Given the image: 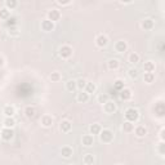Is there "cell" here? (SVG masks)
I'll list each match as a JSON object with an SVG mask.
<instances>
[{
    "instance_id": "obj_40",
    "label": "cell",
    "mask_w": 165,
    "mask_h": 165,
    "mask_svg": "<svg viewBox=\"0 0 165 165\" xmlns=\"http://www.w3.org/2000/svg\"><path fill=\"white\" fill-rule=\"evenodd\" d=\"M9 34L10 35H18V30L14 26V27H9Z\"/></svg>"
},
{
    "instance_id": "obj_12",
    "label": "cell",
    "mask_w": 165,
    "mask_h": 165,
    "mask_svg": "<svg viewBox=\"0 0 165 165\" xmlns=\"http://www.w3.org/2000/svg\"><path fill=\"white\" fill-rule=\"evenodd\" d=\"M71 123L68 120H63V121H61V125H59V128H61V130H62L63 133H67V132H70L71 130Z\"/></svg>"
},
{
    "instance_id": "obj_27",
    "label": "cell",
    "mask_w": 165,
    "mask_h": 165,
    "mask_svg": "<svg viewBox=\"0 0 165 165\" xmlns=\"http://www.w3.org/2000/svg\"><path fill=\"white\" fill-rule=\"evenodd\" d=\"M124 89V81L123 80H116L114 82V90H116V92H120V90Z\"/></svg>"
},
{
    "instance_id": "obj_38",
    "label": "cell",
    "mask_w": 165,
    "mask_h": 165,
    "mask_svg": "<svg viewBox=\"0 0 165 165\" xmlns=\"http://www.w3.org/2000/svg\"><path fill=\"white\" fill-rule=\"evenodd\" d=\"M107 101H108V95H107V94L98 95V102H99V103H102V105H103V103H106Z\"/></svg>"
},
{
    "instance_id": "obj_19",
    "label": "cell",
    "mask_w": 165,
    "mask_h": 165,
    "mask_svg": "<svg viewBox=\"0 0 165 165\" xmlns=\"http://www.w3.org/2000/svg\"><path fill=\"white\" fill-rule=\"evenodd\" d=\"M107 66H108L110 70H118V68H119V61L115 59V58H112V59H110L107 62Z\"/></svg>"
},
{
    "instance_id": "obj_36",
    "label": "cell",
    "mask_w": 165,
    "mask_h": 165,
    "mask_svg": "<svg viewBox=\"0 0 165 165\" xmlns=\"http://www.w3.org/2000/svg\"><path fill=\"white\" fill-rule=\"evenodd\" d=\"M86 85V81L84 79H79L76 81V88H80V89H84Z\"/></svg>"
},
{
    "instance_id": "obj_13",
    "label": "cell",
    "mask_w": 165,
    "mask_h": 165,
    "mask_svg": "<svg viewBox=\"0 0 165 165\" xmlns=\"http://www.w3.org/2000/svg\"><path fill=\"white\" fill-rule=\"evenodd\" d=\"M127 48H128L127 43L123 41V40H120V41H118L115 44V49H116V52H119V53H123V52H125V50H127Z\"/></svg>"
},
{
    "instance_id": "obj_6",
    "label": "cell",
    "mask_w": 165,
    "mask_h": 165,
    "mask_svg": "<svg viewBox=\"0 0 165 165\" xmlns=\"http://www.w3.org/2000/svg\"><path fill=\"white\" fill-rule=\"evenodd\" d=\"M107 43H108V39H107L106 35H98L97 39H95V44H97L99 48L106 46V45H107Z\"/></svg>"
},
{
    "instance_id": "obj_17",
    "label": "cell",
    "mask_w": 165,
    "mask_h": 165,
    "mask_svg": "<svg viewBox=\"0 0 165 165\" xmlns=\"http://www.w3.org/2000/svg\"><path fill=\"white\" fill-rule=\"evenodd\" d=\"M143 68H145L146 72H154L155 71V63L152 61H147V62H145V64H143Z\"/></svg>"
},
{
    "instance_id": "obj_2",
    "label": "cell",
    "mask_w": 165,
    "mask_h": 165,
    "mask_svg": "<svg viewBox=\"0 0 165 165\" xmlns=\"http://www.w3.org/2000/svg\"><path fill=\"white\" fill-rule=\"evenodd\" d=\"M99 138H101L102 142L108 143L114 140V133H112L110 129H103V130H101V133H99Z\"/></svg>"
},
{
    "instance_id": "obj_29",
    "label": "cell",
    "mask_w": 165,
    "mask_h": 165,
    "mask_svg": "<svg viewBox=\"0 0 165 165\" xmlns=\"http://www.w3.org/2000/svg\"><path fill=\"white\" fill-rule=\"evenodd\" d=\"M14 124H16V121L13 118H7L5 120H4V125H5V128H13L14 127Z\"/></svg>"
},
{
    "instance_id": "obj_10",
    "label": "cell",
    "mask_w": 165,
    "mask_h": 165,
    "mask_svg": "<svg viewBox=\"0 0 165 165\" xmlns=\"http://www.w3.org/2000/svg\"><path fill=\"white\" fill-rule=\"evenodd\" d=\"M142 28L143 30H152L154 28V21L151 18H146L142 21Z\"/></svg>"
},
{
    "instance_id": "obj_30",
    "label": "cell",
    "mask_w": 165,
    "mask_h": 165,
    "mask_svg": "<svg viewBox=\"0 0 165 165\" xmlns=\"http://www.w3.org/2000/svg\"><path fill=\"white\" fill-rule=\"evenodd\" d=\"M129 62L132 63V64H136L140 62V56H138L137 53H132L129 56Z\"/></svg>"
},
{
    "instance_id": "obj_31",
    "label": "cell",
    "mask_w": 165,
    "mask_h": 165,
    "mask_svg": "<svg viewBox=\"0 0 165 165\" xmlns=\"http://www.w3.org/2000/svg\"><path fill=\"white\" fill-rule=\"evenodd\" d=\"M123 130H124V132H132V130H134V125H133V123L125 121V123L123 124Z\"/></svg>"
},
{
    "instance_id": "obj_41",
    "label": "cell",
    "mask_w": 165,
    "mask_h": 165,
    "mask_svg": "<svg viewBox=\"0 0 165 165\" xmlns=\"http://www.w3.org/2000/svg\"><path fill=\"white\" fill-rule=\"evenodd\" d=\"M57 3H58V4H61V5H67V4H70L71 2H70V0H66V2H62V0H58Z\"/></svg>"
},
{
    "instance_id": "obj_34",
    "label": "cell",
    "mask_w": 165,
    "mask_h": 165,
    "mask_svg": "<svg viewBox=\"0 0 165 165\" xmlns=\"http://www.w3.org/2000/svg\"><path fill=\"white\" fill-rule=\"evenodd\" d=\"M17 25V18L16 17H9V18L7 20V26L8 27H14Z\"/></svg>"
},
{
    "instance_id": "obj_28",
    "label": "cell",
    "mask_w": 165,
    "mask_h": 165,
    "mask_svg": "<svg viewBox=\"0 0 165 165\" xmlns=\"http://www.w3.org/2000/svg\"><path fill=\"white\" fill-rule=\"evenodd\" d=\"M84 163H85L86 165H92V164L94 163V156H93V154H86V155L84 156Z\"/></svg>"
},
{
    "instance_id": "obj_9",
    "label": "cell",
    "mask_w": 165,
    "mask_h": 165,
    "mask_svg": "<svg viewBox=\"0 0 165 165\" xmlns=\"http://www.w3.org/2000/svg\"><path fill=\"white\" fill-rule=\"evenodd\" d=\"M41 28L44 30V31H52V30L54 28V23L49 20H44L41 22Z\"/></svg>"
},
{
    "instance_id": "obj_35",
    "label": "cell",
    "mask_w": 165,
    "mask_h": 165,
    "mask_svg": "<svg viewBox=\"0 0 165 165\" xmlns=\"http://www.w3.org/2000/svg\"><path fill=\"white\" fill-rule=\"evenodd\" d=\"M59 79H61V74L59 72H52V75H50V80L52 81H59Z\"/></svg>"
},
{
    "instance_id": "obj_33",
    "label": "cell",
    "mask_w": 165,
    "mask_h": 165,
    "mask_svg": "<svg viewBox=\"0 0 165 165\" xmlns=\"http://www.w3.org/2000/svg\"><path fill=\"white\" fill-rule=\"evenodd\" d=\"M16 5H17V2L16 0H7L5 2V8L7 9H13V8H16Z\"/></svg>"
},
{
    "instance_id": "obj_26",
    "label": "cell",
    "mask_w": 165,
    "mask_h": 165,
    "mask_svg": "<svg viewBox=\"0 0 165 165\" xmlns=\"http://www.w3.org/2000/svg\"><path fill=\"white\" fill-rule=\"evenodd\" d=\"M95 92V84L94 82H86V85H85V93H94Z\"/></svg>"
},
{
    "instance_id": "obj_22",
    "label": "cell",
    "mask_w": 165,
    "mask_h": 165,
    "mask_svg": "<svg viewBox=\"0 0 165 165\" xmlns=\"http://www.w3.org/2000/svg\"><path fill=\"white\" fill-rule=\"evenodd\" d=\"M89 130H90V134H93V136H94V134H99V133H101V125H99V124H92V125H90V128H89Z\"/></svg>"
},
{
    "instance_id": "obj_42",
    "label": "cell",
    "mask_w": 165,
    "mask_h": 165,
    "mask_svg": "<svg viewBox=\"0 0 165 165\" xmlns=\"http://www.w3.org/2000/svg\"><path fill=\"white\" fill-rule=\"evenodd\" d=\"M160 138H161V141H164V129H161V132H160Z\"/></svg>"
},
{
    "instance_id": "obj_25",
    "label": "cell",
    "mask_w": 165,
    "mask_h": 165,
    "mask_svg": "<svg viewBox=\"0 0 165 165\" xmlns=\"http://www.w3.org/2000/svg\"><path fill=\"white\" fill-rule=\"evenodd\" d=\"M143 79H145V81L147 82V84H151V82L155 80V74L154 72H146Z\"/></svg>"
},
{
    "instance_id": "obj_15",
    "label": "cell",
    "mask_w": 165,
    "mask_h": 165,
    "mask_svg": "<svg viewBox=\"0 0 165 165\" xmlns=\"http://www.w3.org/2000/svg\"><path fill=\"white\" fill-rule=\"evenodd\" d=\"M41 124H43V127L49 128L50 125L53 124V119H52V116H49V115L43 116V119H41Z\"/></svg>"
},
{
    "instance_id": "obj_11",
    "label": "cell",
    "mask_w": 165,
    "mask_h": 165,
    "mask_svg": "<svg viewBox=\"0 0 165 165\" xmlns=\"http://www.w3.org/2000/svg\"><path fill=\"white\" fill-rule=\"evenodd\" d=\"M155 112L159 118H163L164 114H165V108H164V103L163 102H159L158 105L155 106Z\"/></svg>"
},
{
    "instance_id": "obj_3",
    "label": "cell",
    "mask_w": 165,
    "mask_h": 165,
    "mask_svg": "<svg viewBox=\"0 0 165 165\" xmlns=\"http://www.w3.org/2000/svg\"><path fill=\"white\" fill-rule=\"evenodd\" d=\"M59 56L62 58H70L72 56V48L68 45H63L59 48Z\"/></svg>"
},
{
    "instance_id": "obj_21",
    "label": "cell",
    "mask_w": 165,
    "mask_h": 165,
    "mask_svg": "<svg viewBox=\"0 0 165 165\" xmlns=\"http://www.w3.org/2000/svg\"><path fill=\"white\" fill-rule=\"evenodd\" d=\"M136 134H137V137H145L146 134H147V129L145 127H142V125H140V127H137L136 128Z\"/></svg>"
},
{
    "instance_id": "obj_44",
    "label": "cell",
    "mask_w": 165,
    "mask_h": 165,
    "mask_svg": "<svg viewBox=\"0 0 165 165\" xmlns=\"http://www.w3.org/2000/svg\"><path fill=\"white\" fill-rule=\"evenodd\" d=\"M118 165H121V164H118Z\"/></svg>"
},
{
    "instance_id": "obj_39",
    "label": "cell",
    "mask_w": 165,
    "mask_h": 165,
    "mask_svg": "<svg viewBox=\"0 0 165 165\" xmlns=\"http://www.w3.org/2000/svg\"><path fill=\"white\" fill-rule=\"evenodd\" d=\"M159 152H160V155L165 154V143H164V141H161L160 142V145H159Z\"/></svg>"
},
{
    "instance_id": "obj_20",
    "label": "cell",
    "mask_w": 165,
    "mask_h": 165,
    "mask_svg": "<svg viewBox=\"0 0 165 165\" xmlns=\"http://www.w3.org/2000/svg\"><path fill=\"white\" fill-rule=\"evenodd\" d=\"M4 114H5L7 118H12V116L16 114V108L13 106H5V108H4Z\"/></svg>"
},
{
    "instance_id": "obj_16",
    "label": "cell",
    "mask_w": 165,
    "mask_h": 165,
    "mask_svg": "<svg viewBox=\"0 0 165 165\" xmlns=\"http://www.w3.org/2000/svg\"><path fill=\"white\" fill-rule=\"evenodd\" d=\"M61 154H62L63 158L68 159V158H71L72 156V148L71 147H68V146H64V147H62V150H61Z\"/></svg>"
},
{
    "instance_id": "obj_23",
    "label": "cell",
    "mask_w": 165,
    "mask_h": 165,
    "mask_svg": "<svg viewBox=\"0 0 165 165\" xmlns=\"http://www.w3.org/2000/svg\"><path fill=\"white\" fill-rule=\"evenodd\" d=\"M10 17V10L7 8H2L0 9V18L2 20H8Z\"/></svg>"
},
{
    "instance_id": "obj_24",
    "label": "cell",
    "mask_w": 165,
    "mask_h": 165,
    "mask_svg": "<svg viewBox=\"0 0 165 165\" xmlns=\"http://www.w3.org/2000/svg\"><path fill=\"white\" fill-rule=\"evenodd\" d=\"M88 99H89V94L88 93H85V92H81L77 94V101L81 102V103H85V102H88Z\"/></svg>"
},
{
    "instance_id": "obj_5",
    "label": "cell",
    "mask_w": 165,
    "mask_h": 165,
    "mask_svg": "<svg viewBox=\"0 0 165 165\" xmlns=\"http://www.w3.org/2000/svg\"><path fill=\"white\" fill-rule=\"evenodd\" d=\"M61 18V12L58 9H52L48 12V20L52 21V22H56Z\"/></svg>"
},
{
    "instance_id": "obj_14",
    "label": "cell",
    "mask_w": 165,
    "mask_h": 165,
    "mask_svg": "<svg viewBox=\"0 0 165 165\" xmlns=\"http://www.w3.org/2000/svg\"><path fill=\"white\" fill-rule=\"evenodd\" d=\"M94 143V138L93 136H90V134H86V136L82 137V145L86 146V147H90Z\"/></svg>"
},
{
    "instance_id": "obj_7",
    "label": "cell",
    "mask_w": 165,
    "mask_h": 165,
    "mask_svg": "<svg viewBox=\"0 0 165 165\" xmlns=\"http://www.w3.org/2000/svg\"><path fill=\"white\" fill-rule=\"evenodd\" d=\"M105 111L107 112V114H114V112L116 111V103L112 102V101H107L105 103Z\"/></svg>"
},
{
    "instance_id": "obj_45",
    "label": "cell",
    "mask_w": 165,
    "mask_h": 165,
    "mask_svg": "<svg viewBox=\"0 0 165 165\" xmlns=\"http://www.w3.org/2000/svg\"><path fill=\"white\" fill-rule=\"evenodd\" d=\"M70 165H72V164H70Z\"/></svg>"
},
{
    "instance_id": "obj_8",
    "label": "cell",
    "mask_w": 165,
    "mask_h": 165,
    "mask_svg": "<svg viewBox=\"0 0 165 165\" xmlns=\"http://www.w3.org/2000/svg\"><path fill=\"white\" fill-rule=\"evenodd\" d=\"M120 98L123 101H129L132 98V90L128 89V88H124L123 90H120Z\"/></svg>"
},
{
    "instance_id": "obj_4",
    "label": "cell",
    "mask_w": 165,
    "mask_h": 165,
    "mask_svg": "<svg viewBox=\"0 0 165 165\" xmlns=\"http://www.w3.org/2000/svg\"><path fill=\"white\" fill-rule=\"evenodd\" d=\"M13 136H14V132H13V129H10V128H4L2 130V138L4 141H10Z\"/></svg>"
},
{
    "instance_id": "obj_37",
    "label": "cell",
    "mask_w": 165,
    "mask_h": 165,
    "mask_svg": "<svg viewBox=\"0 0 165 165\" xmlns=\"http://www.w3.org/2000/svg\"><path fill=\"white\" fill-rule=\"evenodd\" d=\"M128 72H129V76L132 77V79H136V77H138V70H137V68H130Z\"/></svg>"
},
{
    "instance_id": "obj_32",
    "label": "cell",
    "mask_w": 165,
    "mask_h": 165,
    "mask_svg": "<svg viewBox=\"0 0 165 165\" xmlns=\"http://www.w3.org/2000/svg\"><path fill=\"white\" fill-rule=\"evenodd\" d=\"M66 88H67V90H70V92L75 90L76 89V81L75 80H68L66 82Z\"/></svg>"
},
{
    "instance_id": "obj_18",
    "label": "cell",
    "mask_w": 165,
    "mask_h": 165,
    "mask_svg": "<svg viewBox=\"0 0 165 165\" xmlns=\"http://www.w3.org/2000/svg\"><path fill=\"white\" fill-rule=\"evenodd\" d=\"M36 114V110H35V107H32V106H27L25 108V115L27 116V118H34Z\"/></svg>"
},
{
    "instance_id": "obj_1",
    "label": "cell",
    "mask_w": 165,
    "mask_h": 165,
    "mask_svg": "<svg viewBox=\"0 0 165 165\" xmlns=\"http://www.w3.org/2000/svg\"><path fill=\"white\" fill-rule=\"evenodd\" d=\"M138 118H140V114H138V111L136 108H128L127 111H125V119L129 123H134V121H137Z\"/></svg>"
},
{
    "instance_id": "obj_43",
    "label": "cell",
    "mask_w": 165,
    "mask_h": 165,
    "mask_svg": "<svg viewBox=\"0 0 165 165\" xmlns=\"http://www.w3.org/2000/svg\"><path fill=\"white\" fill-rule=\"evenodd\" d=\"M3 64V58H0V66H2Z\"/></svg>"
}]
</instances>
